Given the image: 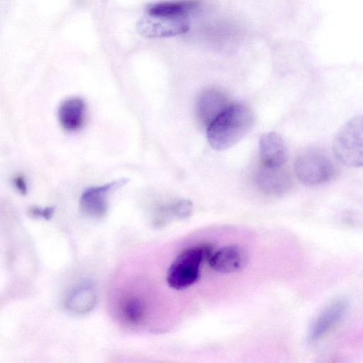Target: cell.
Here are the masks:
<instances>
[{"label": "cell", "instance_id": "cell-1", "mask_svg": "<svg viewBox=\"0 0 363 363\" xmlns=\"http://www.w3.org/2000/svg\"><path fill=\"white\" fill-rule=\"evenodd\" d=\"M255 123V116L250 108L240 103L230 104L207 127L208 141L215 150L228 149L242 140Z\"/></svg>", "mask_w": 363, "mask_h": 363}, {"label": "cell", "instance_id": "cell-2", "mask_svg": "<svg viewBox=\"0 0 363 363\" xmlns=\"http://www.w3.org/2000/svg\"><path fill=\"white\" fill-rule=\"evenodd\" d=\"M294 169L298 179L304 184L315 186L333 179L336 167L330 155L323 150L311 147L297 156Z\"/></svg>", "mask_w": 363, "mask_h": 363}, {"label": "cell", "instance_id": "cell-3", "mask_svg": "<svg viewBox=\"0 0 363 363\" xmlns=\"http://www.w3.org/2000/svg\"><path fill=\"white\" fill-rule=\"evenodd\" d=\"M211 253V248L207 245L192 246L184 250L167 270L168 285L182 290L194 284L199 277L202 261L208 259Z\"/></svg>", "mask_w": 363, "mask_h": 363}, {"label": "cell", "instance_id": "cell-4", "mask_svg": "<svg viewBox=\"0 0 363 363\" xmlns=\"http://www.w3.org/2000/svg\"><path fill=\"white\" fill-rule=\"evenodd\" d=\"M362 117L356 116L347 121L335 136L333 151L336 159L349 167H362Z\"/></svg>", "mask_w": 363, "mask_h": 363}, {"label": "cell", "instance_id": "cell-5", "mask_svg": "<svg viewBox=\"0 0 363 363\" xmlns=\"http://www.w3.org/2000/svg\"><path fill=\"white\" fill-rule=\"evenodd\" d=\"M189 23L186 18H169L155 16L142 17L136 23V30L147 38H161L186 33Z\"/></svg>", "mask_w": 363, "mask_h": 363}, {"label": "cell", "instance_id": "cell-6", "mask_svg": "<svg viewBox=\"0 0 363 363\" xmlns=\"http://www.w3.org/2000/svg\"><path fill=\"white\" fill-rule=\"evenodd\" d=\"M128 179L122 178L102 186H94L85 190L79 199V208L86 216L99 218L108 211V194L124 186Z\"/></svg>", "mask_w": 363, "mask_h": 363}, {"label": "cell", "instance_id": "cell-7", "mask_svg": "<svg viewBox=\"0 0 363 363\" xmlns=\"http://www.w3.org/2000/svg\"><path fill=\"white\" fill-rule=\"evenodd\" d=\"M348 307V301L342 297L328 303L317 315L309 329V341L315 342L323 338L342 319Z\"/></svg>", "mask_w": 363, "mask_h": 363}, {"label": "cell", "instance_id": "cell-8", "mask_svg": "<svg viewBox=\"0 0 363 363\" xmlns=\"http://www.w3.org/2000/svg\"><path fill=\"white\" fill-rule=\"evenodd\" d=\"M229 100L221 90L210 88L203 91L196 102L195 114L199 123L208 127L228 106Z\"/></svg>", "mask_w": 363, "mask_h": 363}, {"label": "cell", "instance_id": "cell-9", "mask_svg": "<svg viewBox=\"0 0 363 363\" xmlns=\"http://www.w3.org/2000/svg\"><path fill=\"white\" fill-rule=\"evenodd\" d=\"M255 182L257 187L269 196L282 195L291 185V178L282 167H269L262 164L255 172Z\"/></svg>", "mask_w": 363, "mask_h": 363}, {"label": "cell", "instance_id": "cell-10", "mask_svg": "<svg viewBox=\"0 0 363 363\" xmlns=\"http://www.w3.org/2000/svg\"><path fill=\"white\" fill-rule=\"evenodd\" d=\"M258 150L262 164L266 166L282 167L288 159L287 146L275 132H268L260 137Z\"/></svg>", "mask_w": 363, "mask_h": 363}, {"label": "cell", "instance_id": "cell-11", "mask_svg": "<svg viewBox=\"0 0 363 363\" xmlns=\"http://www.w3.org/2000/svg\"><path fill=\"white\" fill-rule=\"evenodd\" d=\"M210 267L216 272L232 273L240 270L246 262L243 249L236 245L223 247L208 257Z\"/></svg>", "mask_w": 363, "mask_h": 363}, {"label": "cell", "instance_id": "cell-12", "mask_svg": "<svg viewBox=\"0 0 363 363\" xmlns=\"http://www.w3.org/2000/svg\"><path fill=\"white\" fill-rule=\"evenodd\" d=\"M201 0H175L162 1L148 7L149 15L169 18H186L199 11L201 6Z\"/></svg>", "mask_w": 363, "mask_h": 363}, {"label": "cell", "instance_id": "cell-13", "mask_svg": "<svg viewBox=\"0 0 363 363\" xmlns=\"http://www.w3.org/2000/svg\"><path fill=\"white\" fill-rule=\"evenodd\" d=\"M86 105L83 99L72 97L64 100L58 109V118L62 127L67 131L79 129L84 121Z\"/></svg>", "mask_w": 363, "mask_h": 363}, {"label": "cell", "instance_id": "cell-14", "mask_svg": "<svg viewBox=\"0 0 363 363\" xmlns=\"http://www.w3.org/2000/svg\"><path fill=\"white\" fill-rule=\"evenodd\" d=\"M96 295L94 289L88 284H82L72 291L69 294L66 305L72 312L84 313L91 311L95 306Z\"/></svg>", "mask_w": 363, "mask_h": 363}, {"label": "cell", "instance_id": "cell-15", "mask_svg": "<svg viewBox=\"0 0 363 363\" xmlns=\"http://www.w3.org/2000/svg\"><path fill=\"white\" fill-rule=\"evenodd\" d=\"M125 318L132 324L139 323L144 318L145 307L141 301L136 298H130L123 308Z\"/></svg>", "mask_w": 363, "mask_h": 363}, {"label": "cell", "instance_id": "cell-16", "mask_svg": "<svg viewBox=\"0 0 363 363\" xmlns=\"http://www.w3.org/2000/svg\"><path fill=\"white\" fill-rule=\"evenodd\" d=\"M168 206L172 218L185 219L189 218L193 211V204L189 200H179Z\"/></svg>", "mask_w": 363, "mask_h": 363}, {"label": "cell", "instance_id": "cell-17", "mask_svg": "<svg viewBox=\"0 0 363 363\" xmlns=\"http://www.w3.org/2000/svg\"><path fill=\"white\" fill-rule=\"evenodd\" d=\"M55 212L54 207H48L45 208H39L38 207H32L30 209V213L35 217H42L45 219L49 220L52 218Z\"/></svg>", "mask_w": 363, "mask_h": 363}, {"label": "cell", "instance_id": "cell-18", "mask_svg": "<svg viewBox=\"0 0 363 363\" xmlns=\"http://www.w3.org/2000/svg\"><path fill=\"white\" fill-rule=\"evenodd\" d=\"M13 184L18 191L22 194H25L27 191L26 183L24 178L22 176H17L13 179Z\"/></svg>", "mask_w": 363, "mask_h": 363}]
</instances>
